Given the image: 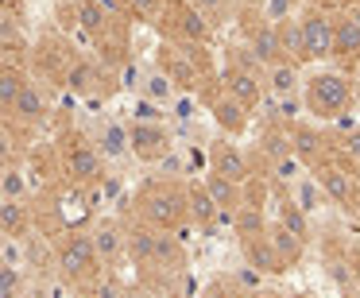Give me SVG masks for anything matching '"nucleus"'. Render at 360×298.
Segmentation results:
<instances>
[{
	"label": "nucleus",
	"instance_id": "1",
	"mask_svg": "<svg viewBox=\"0 0 360 298\" xmlns=\"http://www.w3.org/2000/svg\"><path fill=\"white\" fill-rule=\"evenodd\" d=\"M132 205L140 225L159 228V233H179L186 221V186L174 179H155L136 194Z\"/></svg>",
	"mask_w": 360,
	"mask_h": 298
},
{
	"label": "nucleus",
	"instance_id": "2",
	"mask_svg": "<svg viewBox=\"0 0 360 298\" xmlns=\"http://www.w3.org/2000/svg\"><path fill=\"white\" fill-rule=\"evenodd\" d=\"M58 174H63V182L82 186V190H94L105 182V159L97 155L89 136L70 132L58 140Z\"/></svg>",
	"mask_w": 360,
	"mask_h": 298
},
{
	"label": "nucleus",
	"instance_id": "3",
	"mask_svg": "<svg viewBox=\"0 0 360 298\" xmlns=\"http://www.w3.org/2000/svg\"><path fill=\"white\" fill-rule=\"evenodd\" d=\"M51 244H55V275L66 287H86L94 275L105 271L97 264L94 244H89L86 233H58V236H51Z\"/></svg>",
	"mask_w": 360,
	"mask_h": 298
},
{
	"label": "nucleus",
	"instance_id": "4",
	"mask_svg": "<svg viewBox=\"0 0 360 298\" xmlns=\"http://www.w3.org/2000/svg\"><path fill=\"white\" fill-rule=\"evenodd\" d=\"M306 109L318 120H337L352 105V82L337 70H318L314 78H306Z\"/></svg>",
	"mask_w": 360,
	"mask_h": 298
},
{
	"label": "nucleus",
	"instance_id": "5",
	"mask_svg": "<svg viewBox=\"0 0 360 298\" xmlns=\"http://www.w3.org/2000/svg\"><path fill=\"white\" fill-rule=\"evenodd\" d=\"M47 209H51V217H55L51 236H58V233H82V225H89V221H94V190H82V186L63 182V186H55L47 194Z\"/></svg>",
	"mask_w": 360,
	"mask_h": 298
},
{
	"label": "nucleus",
	"instance_id": "6",
	"mask_svg": "<svg viewBox=\"0 0 360 298\" xmlns=\"http://www.w3.org/2000/svg\"><path fill=\"white\" fill-rule=\"evenodd\" d=\"M159 20H163L167 35L171 39H179L182 47H202L205 39H210V20L202 16L198 8H190L186 0H167V8L159 12Z\"/></svg>",
	"mask_w": 360,
	"mask_h": 298
},
{
	"label": "nucleus",
	"instance_id": "7",
	"mask_svg": "<svg viewBox=\"0 0 360 298\" xmlns=\"http://www.w3.org/2000/svg\"><path fill=\"white\" fill-rule=\"evenodd\" d=\"M298 32H302V51L310 63H326L333 58V16L310 8L298 16Z\"/></svg>",
	"mask_w": 360,
	"mask_h": 298
},
{
	"label": "nucleus",
	"instance_id": "8",
	"mask_svg": "<svg viewBox=\"0 0 360 298\" xmlns=\"http://www.w3.org/2000/svg\"><path fill=\"white\" fill-rule=\"evenodd\" d=\"M128 151L140 163H159L167 151H174V136L167 124H128Z\"/></svg>",
	"mask_w": 360,
	"mask_h": 298
},
{
	"label": "nucleus",
	"instance_id": "9",
	"mask_svg": "<svg viewBox=\"0 0 360 298\" xmlns=\"http://www.w3.org/2000/svg\"><path fill=\"white\" fill-rule=\"evenodd\" d=\"M205 163H210V174H221V179H229L233 186H244V182L252 179L248 155H244L236 143H229V140L210 143V155H205Z\"/></svg>",
	"mask_w": 360,
	"mask_h": 298
},
{
	"label": "nucleus",
	"instance_id": "10",
	"mask_svg": "<svg viewBox=\"0 0 360 298\" xmlns=\"http://www.w3.org/2000/svg\"><path fill=\"white\" fill-rule=\"evenodd\" d=\"M86 236L94 244V256L101 267H112L124 256V225H120V217H97Z\"/></svg>",
	"mask_w": 360,
	"mask_h": 298
},
{
	"label": "nucleus",
	"instance_id": "11",
	"mask_svg": "<svg viewBox=\"0 0 360 298\" xmlns=\"http://www.w3.org/2000/svg\"><path fill=\"white\" fill-rule=\"evenodd\" d=\"M221 82H225V93L233 97V101H240L244 109H259V101H264V78H259V70H248V66H225V74H221Z\"/></svg>",
	"mask_w": 360,
	"mask_h": 298
},
{
	"label": "nucleus",
	"instance_id": "12",
	"mask_svg": "<svg viewBox=\"0 0 360 298\" xmlns=\"http://www.w3.org/2000/svg\"><path fill=\"white\" fill-rule=\"evenodd\" d=\"M89 143L97 148V155H101L105 163H120L124 155H132V151H128V124H120V120H112V117L97 120Z\"/></svg>",
	"mask_w": 360,
	"mask_h": 298
},
{
	"label": "nucleus",
	"instance_id": "13",
	"mask_svg": "<svg viewBox=\"0 0 360 298\" xmlns=\"http://www.w3.org/2000/svg\"><path fill=\"white\" fill-rule=\"evenodd\" d=\"M101 82H105V70L86 55H74L70 66L63 70V86L70 89V93H78V97H97ZM97 101H101V97H97Z\"/></svg>",
	"mask_w": 360,
	"mask_h": 298
},
{
	"label": "nucleus",
	"instance_id": "14",
	"mask_svg": "<svg viewBox=\"0 0 360 298\" xmlns=\"http://www.w3.org/2000/svg\"><path fill=\"white\" fill-rule=\"evenodd\" d=\"M202 186H205V194H210V202L217 205V225H233L236 209L244 205V194H240L244 186H233V182L221 179V174H205Z\"/></svg>",
	"mask_w": 360,
	"mask_h": 298
},
{
	"label": "nucleus",
	"instance_id": "15",
	"mask_svg": "<svg viewBox=\"0 0 360 298\" xmlns=\"http://www.w3.org/2000/svg\"><path fill=\"white\" fill-rule=\"evenodd\" d=\"M8 117H12V124H20V128H39L43 120H47V93H43L39 82H27V86L20 89V97H16Z\"/></svg>",
	"mask_w": 360,
	"mask_h": 298
},
{
	"label": "nucleus",
	"instance_id": "16",
	"mask_svg": "<svg viewBox=\"0 0 360 298\" xmlns=\"http://www.w3.org/2000/svg\"><path fill=\"white\" fill-rule=\"evenodd\" d=\"M318 186L321 194L329 197V202L337 205H356V179H352L349 171H341L337 163H318Z\"/></svg>",
	"mask_w": 360,
	"mask_h": 298
},
{
	"label": "nucleus",
	"instance_id": "17",
	"mask_svg": "<svg viewBox=\"0 0 360 298\" xmlns=\"http://www.w3.org/2000/svg\"><path fill=\"white\" fill-rule=\"evenodd\" d=\"M248 55H252V63H256V66H264V70H267V66L287 63V58H283L279 32H275L271 24H264V20H259V24L248 32Z\"/></svg>",
	"mask_w": 360,
	"mask_h": 298
},
{
	"label": "nucleus",
	"instance_id": "18",
	"mask_svg": "<svg viewBox=\"0 0 360 298\" xmlns=\"http://www.w3.org/2000/svg\"><path fill=\"white\" fill-rule=\"evenodd\" d=\"M240 252H244V264L259 275H283L287 271V267L279 264V256H275L271 240H267V228L256 236H240Z\"/></svg>",
	"mask_w": 360,
	"mask_h": 298
},
{
	"label": "nucleus",
	"instance_id": "19",
	"mask_svg": "<svg viewBox=\"0 0 360 298\" xmlns=\"http://www.w3.org/2000/svg\"><path fill=\"white\" fill-rule=\"evenodd\" d=\"M70 20L86 35H94V39H105L112 27V16L105 8V0H70Z\"/></svg>",
	"mask_w": 360,
	"mask_h": 298
},
{
	"label": "nucleus",
	"instance_id": "20",
	"mask_svg": "<svg viewBox=\"0 0 360 298\" xmlns=\"http://www.w3.org/2000/svg\"><path fill=\"white\" fill-rule=\"evenodd\" d=\"M32 225H35V213L27 202H8V197H0V236H32Z\"/></svg>",
	"mask_w": 360,
	"mask_h": 298
},
{
	"label": "nucleus",
	"instance_id": "21",
	"mask_svg": "<svg viewBox=\"0 0 360 298\" xmlns=\"http://www.w3.org/2000/svg\"><path fill=\"white\" fill-rule=\"evenodd\" d=\"M248 117H252V112L244 109L240 101H233L229 93L213 97V124H217L225 136H244V128H248Z\"/></svg>",
	"mask_w": 360,
	"mask_h": 298
},
{
	"label": "nucleus",
	"instance_id": "22",
	"mask_svg": "<svg viewBox=\"0 0 360 298\" xmlns=\"http://www.w3.org/2000/svg\"><path fill=\"white\" fill-rule=\"evenodd\" d=\"M27 70L20 63H12V58H4L0 63V117H8L12 112V105H16V97H20V89L27 86Z\"/></svg>",
	"mask_w": 360,
	"mask_h": 298
},
{
	"label": "nucleus",
	"instance_id": "23",
	"mask_svg": "<svg viewBox=\"0 0 360 298\" xmlns=\"http://www.w3.org/2000/svg\"><path fill=\"white\" fill-rule=\"evenodd\" d=\"M124 252H128L132 264L155 267V228H148V225L124 228Z\"/></svg>",
	"mask_w": 360,
	"mask_h": 298
},
{
	"label": "nucleus",
	"instance_id": "24",
	"mask_svg": "<svg viewBox=\"0 0 360 298\" xmlns=\"http://www.w3.org/2000/svg\"><path fill=\"white\" fill-rule=\"evenodd\" d=\"M333 55L337 58H360V20L341 12L333 20Z\"/></svg>",
	"mask_w": 360,
	"mask_h": 298
},
{
	"label": "nucleus",
	"instance_id": "25",
	"mask_svg": "<svg viewBox=\"0 0 360 298\" xmlns=\"http://www.w3.org/2000/svg\"><path fill=\"white\" fill-rule=\"evenodd\" d=\"M186 217L198 228H217V205L210 202L202 182H190L186 186Z\"/></svg>",
	"mask_w": 360,
	"mask_h": 298
},
{
	"label": "nucleus",
	"instance_id": "26",
	"mask_svg": "<svg viewBox=\"0 0 360 298\" xmlns=\"http://www.w3.org/2000/svg\"><path fill=\"white\" fill-rule=\"evenodd\" d=\"M298 86H302V78H298V66H295V63L267 66V74H264V93H271L275 101H283V97H295Z\"/></svg>",
	"mask_w": 360,
	"mask_h": 298
},
{
	"label": "nucleus",
	"instance_id": "27",
	"mask_svg": "<svg viewBox=\"0 0 360 298\" xmlns=\"http://www.w3.org/2000/svg\"><path fill=\"white\" fill-rule=\"evenodd\" d=\"M267 240H271V248H275V256H279V264L287 267H295L298 259L306 256V240H298L295 233H287V228H279V225H271L267 228Z\"/></svg>",
	"mask_w": 360,
	"mask_h": 298
},
{
	"label": "nucleus",
	"instance_id": "28",
	"mask_svg": "<svg viewBox=\"0 0 360 298\" xmlns=\"http://www.w3.org/2000/svg\"><path fill=\"white\" fill-rule=\"evenodd\" d=\"M290 151H295L298 159H302V167H314V163H321V136L314 132V128H306V124H295L290 128Z\"/></svg>",
	"mask_w": 360,
	"mask_h": 298
},
{
	"label": "nucleus",
	"instance_id": "29",
	"mask_svg": "<svg viewBox=\"0 0 360 298\" xmlns=\"http://www.w3.org/2000/svg\"><path fill=\"white\" fill-rule=\"evenodd\" d=\"M275 225L295 233L298 240H310V217H306L290 197H279V205H275Z\"/></svg>",
	"mask_w": 360,
	"mask_h": 298
},
{
	"label": "nucleus",
	"instance_id": "30",
	"mask_svg": "<svg viewBox=\"0 0 360 298\" xmlns=\"http://www.w3.org/2000/svg\"><path fill=\"white\" fill-rule=\"evenodd\" d=\"M174 93H179V89H174V82L167 78L163 70H143V86H140V97H148V101H155V105H171L174 101Z\"/></svg>",
	"mask_w": 360,
	"mask_h": 298
},
{
	"label": "nucleus",
	"instance_id": "31",
	"mask_svg": "<svg viewBox=\"0 0 360 298\" xmlns=\"http://www.w3.org/2000/svg\"><path fill=\"white\" fill-rule=\"evenodd\" d=\"M275 32H279V43H283V58L287 63H306V51H302V32H298V16L283 20V24H275Z\"/></svg>",
	"mask_w": 360,
	"mask_h": 298
},
{
	"label": "nucleus",
	"instance_id": "32",
	"mask_svg": "<svg viewBox=\"0 0 360 298\" xmlns=\"http://www.w3.org/2000/svg\"><path fill=\"white\" fill-rule=\"evenodd\" d=\"M82 298H128V290H124V283L105 267L101 275H94V279L82 287Z\"/></svg>",
	"mask_w": 360,
	"mask_h": 298
},
{
	"label": "nucleus",
	"instance_id": "33",
	"mask_svg": "<svg viewBox=\"0 0 360 298\" xmlns=\"http://www.w3.org/2000/svg\"><path fill=\"white\" fill-rule=\"evenodd\" d=\"M290 202L298 205V209L310 217L314 209H321V202H326V194H321V186L314 179H295V190H290Z\"/></svg>",
	"mask_w": 360,
	"mask_h": 298
},
{
	"label": "nucleus",
	"instance_id": "34",
	"mask_svg": "<svg viewBox=\"0 0 360 298\" xmlns=\"http://www.w3.org/2000/svg\"><path fill=\"white\" fill-rule=\"evenodd\" d=\"M182 264V240L174 233L155 228V267H179Z\"/></svg>",
	"mask_w": 360,
	"mask_h": 298
},
{
	"label": "nucleus",
	"instance_id": "35",
	"mask_svg": "<svg viewBox=\"0 0 360 298\" xmlns=\"http://www.w3.org/2000/svg\"><path fill=\"white\" fill-rule=\"evenodd\" d=\"M128 124H167V109L136 93L132 97V112H128Z\"/></svg>",
	"mask_w": 360,
	"mask_h": 298
},
{
	"label": "nucleus",
	"instance_id": "36",
	"mask_svg": "<svg viewBox=\"0 0 360 298\" xmlns=\"http://www.w3.org/2000/svg\"><path fill=\"white\" fill-rule=\"evenodd\" d=\"M27 179L20 167H8V171H0V197H8V202H27Z\"/></svg>",
	"mask_w": 360,
	"mask_h": 298
},
{
	"label": "nucleus",
	"instance_id": "37",
	"mask_svg": "<svg viewBox=\"0 0 360 298\" xmlns=\"http://www.w3.org/2000/svg\"><path fill=\"white\" fill-rule=\"evenodd\" d=\"M0 267H12V271L27 275L24 271V240H16V236H0Z\"/></svg>",
	"mask_w": 360,
	"mask_h": 298
},
{
	"label": "nucleus",
	"instance_id": "38",
	"mask_svg": "<svg viewBox=\"0 0 360 298\" xmlns=\"http://www.w3.org/2000/svg\"><path fill=\"white\" fill-rule=\"evenodd\" d=\"M264 155L271 159V163H279V159L295 155V151H290V136L283 132V128H271V132L264 136Z\"/></svg>",
	"mask_w": 360,
	"mask_h": 298
},
{
	"label": "nucleus",
	"instance_id": "39",
	"mask_svg": "<svg viewBox=\"0 0 360 298\" xmlns=\"http://www.w3.org/2000/svg\"><path fill=\"white\" fill-rule=\"evenodd\" d=\"M182 120V124H190V120L198 117V97L194 93H174V101L167 105V120Z\"/></svg>",
	"mask_w": 360,
	"mask_h": 298
},
{
	"label": "nucleus",
	"instance_id": "40",
	"mask_svg": "<svg viewBox=\"0 0 360 298\" xmlns=\"http://www.w3.org/2000/svg\"><path fill=\"white\" fill-rule=\"evenodd\" d=\"M117 86L120 89H128V93H140V86H143V66L140 63H120V70H117Z\"/></svg>",
	"mask_w": 360,
	"mask_h": 298
},
{
	"label": "nucleus",
	"instance_id": "41",
	"mask_svg": "<svg viewBox=\"0 0 360 298\" xmlns=\"http://www.w3.org/2000/svg\"><path fill=\"white\" fill-rule=\"evenodd\" d=\"M20 163V148H16V136H12V128L0 124V171H8V167Z\"/></svg>",
	"mask_w": 360,
	"mask_h": 298
},
{
	"label": "nucleus",
	"instance_id": "42",
	"mask_svg": "<svg viewBox=\"0 0 360 298\" xmlns=\"http://www.w3.org/2000/svg\"><path fill=\"white\" fill-rule=\"evenodd\" d=\"M295 16V0H264V24H283Z\"/></svg>",
	"mask_w": 360,
	"mask_h": 298
},
{
	"label": "nucleus",
	"instance_id": "43",
	"mask_svg": "<svg viewBox=\"0 0 360 298\" xmlns=\"http://www.w3.org/2000/svg\"><path fill=\"white\" fill-rule=\"evenodd\" d=\"M233 283H236V290H240V294H256V290L264 287V275H259V271H252V267L244 264V267H236Z\"/></svg>",
	"mask_w": 360,
	"mask_h": 298
},
{
	"label": "nucleus",
	"instance_id": "44",
	"mask_svg": "<svg viewBox=\"0 0 360 298\" xmlns=\"http://www.w3.org/2000/svg\"><path fill=\"white\" fill-rule=\"evenodd\" d=\"M24 275L12 271V267H0V298H20V290H24Z\"/></svg>",
	"mask_w": 360,
	"mask_h": 298
},
{
	"label": "nucleus",
	"instance_id": "45",
	"mask_svg": "<svg viewBox=\"0 0 360 298\" xmlns=\"http://www.w3.org/2000/svg\"><path fill=\"white\" fill-rule=\"evenodd\" d=\"M190 8H198L205 20H213V16H225L229 12V0H186Z\"/></svg>",
	"mask_w": 360,
	"mask_h": 298
},
{
	"label": "nucleus",
	"instance_id": "46",
	"mask_svg": "<svg viewBox=\"0 0 360 298\" xmlns=\"http://www.w3.org/2000/svg\"><path fill=\"white\" fill-rule=\"evenodd\" d=\"M275 174H279L283 182H295L298 174H302V159H298V155H287V159H279V163H275Z\"/></svg>",
	"mask_w": 360,
	"mask_h": 298
},
{
	"label": "nucleus",
	"instance_id": "47",
	"mask_svg": "<svg viewBox=\"0 0 360 298\" xmlns=\"http://www.w3.org/2000/svg\"><path fill=\"white\" fill-rule=\"evenodd\" d=\"M128 4H132V12H136V16H143V20H155L159 12L167 8V0H128Z\"/></svg>",
	"mask_w": 360,
	"mask_h": 298
},
{
	"label": "nucleus",
	"instance_id": "48",
	"mask_svg": "<svg viewBox=\"0 0 360 298\" xmlns=\"http://www.w3.org/2000/svg\"><path fill=\"white\" fill-rule=\"evenodd\" d=\"M345 155L360 159V128H356V132H349V136H345Z\"/></svg>",
	"mask_w": 360,
	"mask_h": 298
},
{
	"label": "nucleus",
	"instance_id": "49",
	"mask_svg": "<svg viewBox=\"0 0 360 298\" xmlns=\"http://www.w3.org/2000/svg\"><path fill=\"white\" fill-rule=\"evenodd\" d=\"M20 8H24V0H0V12H4V16H16Z\"/></svg>",
	"mask_w": 360,
	"mask_h": 298
},
{
	"label": "nucleus",
	"instance_id": "50",
	"mask_svg": "<svg viewBox=\"0 0 360 298\" xmlns=\"http://www.w3.org/2000/svg\"><path fill=\"white\" fill-rule=\"evenodd\" d=\"M349 275H352V283H356V290H360V252H352V259H349Z\"/></svg>",
	"mask_w": 360,
	"mask_h": 298
},
{
	"label": "nucleus",
	"instance_id": "51",
	"mask_svg": "<svg viewBox=\"0 0 360 298\" xmlns=\"http://www.w3.org/2000/svg\"><path fill=\"white\" fill-rule=\"evenodd\" d=\"M20 298H47V294H43V287H39V283H27V287L20 290Z\"/></svg>",
	"mask_w": 360,
	"mask_h": 298
},
{
	"label": "nucleus",
	"instance_id": "52",
	"mask_svg": "<svg viewBox=\"0 0 360 298\" xmlns=\"http://www.w3.org/2000/svg\"><path fill=\"white\" fill-rule=\"evenodd\" d=\"M248 298H283V290H271V287H259L256 294H248Z\"/></svg>",
	"mask_w": 360,
	"mask_h": 298
},
{
	"label": "nucleus",
	"instance_id": "53",
	"mask_svg": "<svg viewBox=\"0 0 360 298\" xmlns=\"http://www.w3.org/2000/svg\"><path fill=\"white\" fill-rule=\"evenodd\" d=\"M337 4H341V8H352V4H360V0H337Z\"/></svg>",
	"mask_w": 360,
	"mask_h": 298
},
{
	"label": "nucleus",
	"instance_id": "54",
	"mask_svg": "<svg viewBox=\"0 0 360 298\" xmlns=\"http://www.w3.org/2000/svg\"><path fill=\"white\" fill-rule=\"evenodd\" d=\"M4 20H8V16H4V12H0V24H4Z\"/></svg>",
	"mask_w": 360,
	"mask_h": 298
},
{
	"label": "nucleus",
	"instance_id": "55",
	"mask_svg": "<svg viewBox=\"0 0 360 298\" xmlns=\"http://www.w3.org/2000/svg\"><path fill=\"white\" fill-rule=\"evenodd\" d=\"M352 97H360V89H352Z\"/></svg>",
	"mask_w": 360,
	"mask_h": 298
},
{
	"label": "nucleus",
	"instance_id": "56",
	"mask_svg": "<svg viewBox=\"0 0 360 298\" xmlns=\"http://www.w3.org/2000/svg\"><path fill=\"white\" fill-rule=\"evenodd\" d=\"M236 298H248V294H236Z\"/></svg>",
	"mask_w": 360,
	"mask_h": 298
},
{
	"label": "nucleus",
	"instance_id": "57",
	"mask_svg": "<svg viewBox=\"0 0 360 298\" xmlns=\"http://www.w3.org/2000/svg\"><path fill=\"white\" fill-rule=\"evenodd\" d=\"M341 298H352V294H341Z\"/></svg>",
	"mask_w": 360,
	"mask_h": 298
},
{
	"label": "nucleus",
	"instance_id": "58",
	"mask_svg": "<svg viewBox=\"0 0 360 298\" xmlns=\"http://www.w3.org/2000/svg\"><path fill=\"white\" fill-rule=\"evenodd\" d=\"M295 298H302V294H295Z\"/></svg>",
	"mask_w": 360,
	"mask_h": 298
}]
</instances>
